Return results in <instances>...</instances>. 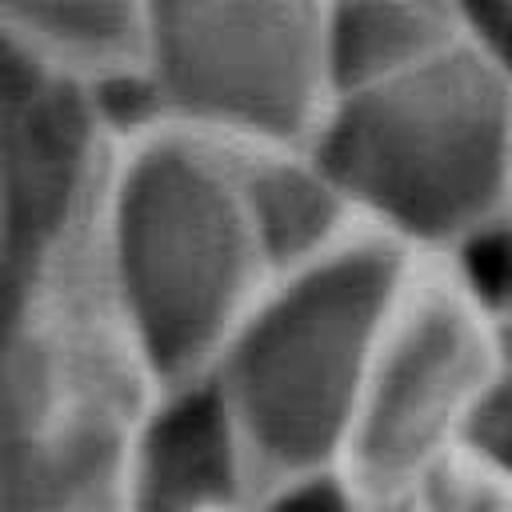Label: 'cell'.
I'll return each mask as SVG.
<instances>
[{"label":"cell","instance_id":"1","mask_svg":"<svg viewBox=\"0 0 512 512\" xmlns=\"http://www.w3.org/2000/svg\"><path fill=\"white\" fill-rule=\"evenodd\" d=\"M156 388L96 244L0 292V512H124L132 432Z\"/></svg>","mask_w":512,"mask_h":512},{"label":"cell","instance_id":"2","mask_svg":"<svg viewBox=\"0 0 512 512\" xmlns=\"http://www.w3.org/2000/svg\"><path fill=\"white\" fill-rule=\"evenodd\" d=\"M96 264L156 384L208 376L272 280L224 144L172 128L124 136Z\"/></svg>","mask_w":512,"mask_h":512},{"label":"cell","instance_id":"3","mask_svg":"<svg viewBox=\"0 0 512 512\" xmlns=\"http://www.w3.org/2000/svg\"><path fill=\"white\" fill-rule=\"evenodd\" d=\"M308 144L360 224L412 260H448L512 216V76L472 44L332 96Z\"/></svg>","mask_w":512,"mask_h":512},{"label":"cell","instance_id":"4","mask_svg":"<svg viewBox=\"0 0 512 512\" xmlns=\"http://www.w3.org/2000/svg\"><path fill=\"white\" fill-rule=\"evenodd\" d=\"M416 260L376 232L304 268L280 272L256 296L212 364L260 488L344 468L360 404Z\"/></svg>","mask_w":512,"mask_h":512},{"label":"cell","instance_id":"5","mask_svg":"<svg viewBox=\"0 0 512 512\" xmlns=\"http://www.w3.org/2000/svg\"><path fill=\"white\" fill-rule=\"evenodd\" d=\"M328 0H148L140 60L108 88L124 132L172 128L220 144L312 140L332 88Z\"/></svg>","mask_w":512,"mask_h":512},{"label":"cell","instance_id":"6","mask_svg":"<svg viewBox=\"0 0 512 512\" xmlns=\"http://www.w3.org/2000/svg\"><path fill=\"white\" fill-rule=\"evenodd\" d=\"M124 136L104 84L0 44V292L96 244Z\"/></svg>","mask_w":512,"mask_h":512},{"label":"cell","instance_id":"7","mask_svg":"<svg viewBox=\"0 0 512 512\" xmlns=\"http://www.w3.org/2000/svg\"><path fill=\"white\" fill-rule=\"evenodd\" d=\"M500 372L496 320L444 264L416 260L384 332L344 468L372 492H408L432 464L468 448Z\"/></svg>","mask_w":512,"mask_h":512},{"label":"cell","instance_id":"8","mask_svg":"<svg viewBox=\"0 0 512 512\" xmlns=\"http://www.w3.org/2000/svg\"><path fill=\"white\" fill-rule=\"evenodd\" d=\"M260 476L212 376L160 384L124 472V512H248Z\"/></svg>","mask_w":512,"mask_h":512},{"label":"cell","instance_id":"9","mask_svg":"<svg viewBox=\"0 0 512 512\" xmlns=\"http://www.w3.org/2000/svg\"><path fill=\"white\" fill-rule=\"evenodd\" d=\"M224 152L272 276L324 260L368 232L308 140H244Z\"/></svg>","mask_w":512,"mask_h":512},{"label":"cell","instance_id":"10","mask_svg":"<svg viewBox=\"0 0 512 512\" xmlns=\"http://www.w3.org/2000/svg\"><path fill=\"white\" fill-rule=\"evenodd\" d=\"M456 0H328L324 64L332 96L388 84L464 48Z\"/></svg>","mask_w":512,"mask_h":512},{"label":"cell","instance_id":"11","mask_svg":"<svg viewBox=\"0 0 512 512\" xmlns=\"http://www.w3.org/2000/svg\"><path fill=\"white\" fill-rule=\"evenodd\" d=\"M148 0H0V40L116 88L140 60Z\"/></svg>","mask_w":512,"mask_h":512},{"label":"cell","instance_id":"12","mask_svg":"<svg viewBox=\"0 0 512 512\" xmlns=\"http://www.w3.org/2000/svg\"><path fill=\"white\" fill-rule=\"evenodd\" d=\"M404 512H512V480L472 448H460L404 492Z\"/></svg>","mask_w":512,"mask_h":512},{"label":"cell","instance_id":"13","mask_svg":"<svg viewBox=\"0 0 512 512\" xmlns=\"http://www.w3.org/2000/svg\"><path fill=\"white\" fill-rule=\"evenodd\" d=\"M248 512H404V492L384 496L364 488L348 468H324L260 488Z\"/></svg>","mask_w":512,"mask_h":512},{"label":"cell","instance_id":"14","mask_svg":"<svg viewBox=\"0 0 512 512\" xmlns=\"http://www.w3.org/2000/svg\"><path fill=\"white\" fill-rule=\"evenodd\" d=\"M468 448L476 456H484L500 476L512 480V360H504V372L472 428Z\"/></svg>","mask_w":512,"mask_h":512},{"label":"cell","instance_id":"15","mask_svg":"<svg viewBox=\"0 0 512 512\" xmlns=\"http://www.w3.org/2000/svg\"><path fill=\"white\" fill-rule=\"evenodd\" d=\"M464 40L512 76V0H456Z\"/></svg>","mask_w":512,"mask_h":512},{"label":"cell","instance_id":"16","mask_svg":"<svg viewBox=\"0 0 512 512\" xmlns=\"http://www.w3.org/2000/svg\"><path fill=\"white\" fill-rule=\"evenodd\" d=\"M500 344H504V360H512V312L500 320Z\"/></svg>","mask_w":512,"mask_h":512}]
</instances>
